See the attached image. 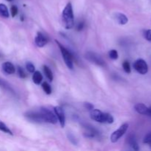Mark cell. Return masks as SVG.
<instances>
[{
	"mask_svg": "<svg viewBox=\"0 0 151 151\" xmlns=\"http://www.w3.org/2000/svg\"><path fill=\"white\" fill-rule=\"evenodd\" d=\"M62 22H63V24L65 29H72L74 27L75 21H74L73 9H72V5L70 2L67 3L66 7L63 10V12H62Z\"/></svg>",
	"mask_w": 151,
	"mask_h": 151,
	"instance_id": "obj_1",
	"label": "cell"
},
{
	"mask_svg": "<svg viewBox=\"0 0 151 151\" xmlns=\"http://www.w3.org/2000/svg\"><path fill=\"white\" fill-rule=\"evenodd\" d=\"M90 116L93 120L98 122L100 123H108L111 124L114 122V117L108 113H103L99 109L91 110Z\"/></svg>",
	"mask_w": 151,
	"mask_h": 151,
	"instance_id": "obj_2",
	"label": "cell"
},
{
	"mask_svg": "<svg viewBox=\"0 0 151 151\" xmlns=\"http://www.w3.org/2000/svg\"><path fill=\"white\" fill-rule=\"evenodd\" d=\"M55 43L58 44L59 49H60L62 57H63V60H64L67 67L69 69H73V55H72V54L57 40H55Z\"/></svg>",
	"mask_w": 151,
	"mask_h": 151,
	"instance_id": "obj_3",
	"label": "cell"
},
{
	"mask_svg": "<svg viewBox=\"0 0 151 151\" xmlns=\"http://www.w3.org/2000/svg\"><path fill=\"white\" fill-rule=\"evenodd\" d=\"M40 113L42 116L43 122L47 123L56 124L58 122V118L55 114L52 113L50 110L45 107H41L40 109Z\"/></svg>",
	"mask_w": 151,
	"mask_h": 151,
	"instance_id": "obj_4",
	"label": "cell"
},
{
	"mask_svg": "<svg viewBox=\"0 0 151 151\" xmlns=\"http://www.w3.org/2000/svg\"><path fill=\"white\" fill-rule=\"evenodd\" d=\"M86 59L90 61L91 63H94V64L97 65V66H105V61L100 55L98 54L93 52H87L85 55Z\"/></svg>",
	"mask_w": 151,
	"mask_h": 151,
	"instance_id": "obj_5",
	"label": "cell"
},
{
	"mask_svg": "<svg viewBox=\"0 0 151 151\" xmlns=\"http://www.w3.org/2000/svg\"><path fill=\"white\" fill-rule=\"evenodd\" d=\"M128 123H124L118 128L116 131H115L114 132H113V134H111L110 137V139L111 141V142L115 143L125 134V132L127 131L128 128Z\"/></svg>",
	"mask_w": 151,
	"mask_h": 151,
	"instance_id": "obj_6",
	"label": "cell"
},
{
	"mask_svg": "<svg viewBox=\"0 0 151 151\" xmlns=\"http://www.w3.org/2000/svg\"><path fill=\"white\" fill-rule=\"evenodd\" d=\"M134 68L138 73L141 75H145L148 72V66L143 59H138L134 63Z\"/></svg>",
	"mask_w": 151,
	"mask_h": 151,
	"instance_id": "obj_7",
	"label": "cell"
},
{
	"mask_svg": "<svg viewBox=\"0 0 151 151\" xmlns=\"http://www.w3.org/2000/svg\"><path fill=\"white\" fill-rule=\"evenodd\" d=\"M25 117L29 121L36 123H41L43 122L42 116L41 113L38 111H28L25 114Z\"/></svg>",
	"mask_w": 151,
	"mask_h": 151,
	"instance_id": "obj_8",
	"label": "cell"
},
{
	"mask_svg": "<svg viewBox=\"0 0 151 151\" xmlns=\"http://www.w3.org/2000/svg\"><path fill=\"white\" fill-rule=\"evenodd\" d=\"M54 111L56 116L60 122L61 128H64L65 123H66V118H65V114L63 109L60 106H55L54 108Z\"/></svg>",
	"mask_w": 151,
	"mask_h": 151,
	"instance_id": "obj_9",
	"label": "cell"
},
{
	"mask_svg": "<svg viewBox=\"0 0 151 151\" xmlns=\"http://www.w3.org/2000/svg\"><path fill=\"white\" fill-rule=\"evenodd\" d=\"M47 42H48V39L47 38V37H46L43 33L38 32L35 38V44H36L37 47H44V46L47 44Z\"/></svg>",
	"mask_w": 151,
	"mask_h": 151,
	"instance_id": "obj_10",
	"label": "cell"
},
{
	"mask_svg": "<svg viewBox=\"0 0 151 151\" xmlns=\"http://www.w3.org/2000/svg\"><path fill=\"white\" fill-rule=\"evenodd\" d=\"M2 69L5 73L8 74V75H12L14 74L16 72V68H15L14 65L10 62H4L2 64Z\"/></svg>",
	"mask_w": 151,
	"mask_h": 151,
	"instance_id": "obj_11",
	"label": "cell"
},
{
	"mask_svg": "<svg viewBox=\"0 0 151 151\" xmlns=\"http://www.w3.org/2000/svg\"><path fill=\"white\" fill-rule=\"evenodd\" d=\"M85 128L86 130V132L84 133V136L86 137H87V138H94L96 136H97L99 134L98 131L95 128H94V127L86 125Z\"/></svg>",
	"mask_w": 151,
	"mask_h": 151,
	"instance_id": "obj_12",
	"label": "cell"
},
{
	"mask_svg": "<svg viewBox=\"0 0 151 151\" xmlns=\"http://www.w3.org/2000/svg\"><path fill=\"white\" fill-rule=\"evenodd\" d=\"M134 109L137 113L142 115H147L148 111V107L145 106L143 103H137L134 106Z\"/></svg>",
	"mask_w": 151,
	"mask_h": 151,
	"instance_id": "obj_13",
	"label": "cell"
},
{
	"mask_svg": "<svg viewBox=\"0 0 151 151\" xmlns=\"http://www.w3.org/2000/svg\"><path fill=\"white\" fill-rule=\"evenodd\" d=\"M128 143L130 147L134 150H139V145L137 143V139L134 135H131L128 137Z\"/></svg>",
	"mask_w": 151,
	"mask_h": 151,
	"instance_id": "obj_14",
	"label": "cell"
},
{
	"mask_svg": "<svg viewBox=\"0 0 151 151\" xmlns=\"http://www.w3.org/2000/svg\"><path fill=\"white\" fill-rule=\"evenodd\" d=\"M115 18H116V20L119 24H126L128 22V19L127 18V16H125V14L123 13H117L115 16Z\"/></svg>",
	"mask_w": 151,
	"mask_h": 151,
	"instance_id": "obj_15",
	"label": "cell"
},
{
	"mask_svg": "<svg viewBox=\"0 0 151 151\" xmlns=\"http://www.w3.org/2000/svg\"><path fill=\"white\" fill-rule=\"evenodd\" d=\"M43 80V76L39 71H35L32 75V81L36 85H39Z\"/></svg>",
	"mask_w": 151,
	"mask_h": 151,
	"instance_id": "obj_16",
	"label": "cell"
},
{
	"mask_svg": "<svg viewBox=\"0 0 151 151\" xmlns=\"http://www.w3.org/2000/svg\"><path fill=\"white\" fill-rule=\"evenodd\" d=\"M9 12L7 6L4 4H0V16L3 18L9 17Z\"/></svg>",
	"mask_w": 151,
	"mask_h": 151,
	"instance_id": "obj_17",
	"label": "cell"
},
{
	"mask_svg": "<svg viewBox=\"0 0 151 151\" xmlns=\"http://www.w3.org/2000/svg\"><path fill=\"white\" fill-rule=\"evenodd\" d=\"M43 68H44V74H45L46 77H47V78L50 81V82H52V81H53V75L52 71L50 70V69L48 67V66H45V65H44Z\"/></svg>",
	"mask_w": 151,
	"mask_h": 151,
	"instance_id": "obj_18",
	"label": "cell"
},
{
	"mask_svg": "<svg viewBox=\"0 0 151 151\" xmlns=\"http://www.w3.org/2000/svg\"><path fill=\"white\" fill-rule=\"evenodd\" d=\"M0 131H1L2 132L5 133V134H10V135H13V133H12V131H10V130L9 129L8 127H7V125L4 123V122H1V120H0Z\"/></svg>",
	"mask_w": 151,
	"mask_h": 151,
	"instance_id": "obj_19",
	"label": "cell"
},
{
	"mask_svg": "<svg viewBox=\"0 0 151 151\" xmlns=\"http://www.w3.org/2000/svg\"><path fill=\"white\" fill-rule=\"evenodd\" d=\"M42 88L43 90L44 91V92L47 94H50L52 93V88L50 86V84L47 82H44L42 83Z\"/></svg>",
	"mask_w": 151,
	"mask_h": 151,
	"instance_id": "obj_20",
	"label": "cell"
},
{
	"mask_svg": "<svg viewBox=\"0 0 151 151\" xmlns=\"http://www.w3.org/2000/svg\"><path fill=\"white\" fill-rule=\"evenodd\" d=\"M0 86H2L3 88H6L7 90H9V91H13V90L12 89L11 86H10L9 85V84L7 83L4 80H3L2 78H0Z\"/></svg>",
	"mask_w": 151,
	"mask_h": 151,
	"instance_id": "obj_21",
	"label": "cell"
},
{
	"mask_svg": "<svg viewBox=\"0 0 151 151\" xmlns=\"http://www.w3.org/2000/svg\"><path fill=\"white\" fill-rule=\"evenodd\" d=\"M122 67H123L124 71H125L126 73H128V74L131 73V65H130L129 62L127 61V60L124 61L123 63H122Z\"/></svg>",
	"mask_w": 151,
	"mask_h": 151,
	"instance_id": "obj_22",
	"label": "cell"
},
{
	"mask_svg": "<svg viewBox=\"0 0 151 151\" xmlns=\"http://www.w3.org/2000/svg\"><path fill=\"white\" fill-rule=\"evenodd\" d=\"M109 55L110 58L112 59V60H116L118 58V57H119V55H118L117 51L116 50H110Z\"/></svg>",
	"mask_w": 151,
	"mask_h": 151,
	"instance_id": "obj_23",
	"label": "cell"
},
{
	"mask_svg": "<svg viewBox=\"0 0 151 151\" xmlns=\"http://www.w3.org/2000/svg\"><path fill=\"white\" fill-rule=\"evenodd\" d=\"M26 69H27L28 72H30V73H33L35 71V66H34L31 62H27V63H26Z\"/></svg>",
	"mask_w": 151,
	"mask_h": 151,
	"instance_id": "obj_24",
	"label": "cell"
},
{
	"mask_svg": "<svg viewBox=\"0 0 151 151\" xmlns=\"http://www.w3.org/2000/svg\"><path fill=\"white\" fill-rule=\"evenodd\" d=\"M17 72H18V75H19V76L21 78H25L27 77L26 73H25L24 69H22L21 66H18L17 67Z\"/></svg>",
	"mask_w": 151,
	"mask_h": 151,
	"instance_id": "obj_25",
	"label": "cell"
},
{
	"mask_svg": "<svg viewBox=\"0 0 151 151\" xmlns=\"http://www.w3.org/2000/svg\"><path fill=\"white\" fill-rule=\"evenodd\" d=\"M143 142H144L145 144H147V145L151 144V132L148 133V134L145 137L144 140H143Z\"/></svg>",
	"mask_w": 151,
	"mask_h": 151,
	"instance_id": "obj_26",
	"label": "cell"
},
{
	"mask_svg": "<svg viewBox=\"0 0 151 151\" xmlns=\"http://www.w3.org/2000/svg\"><path fill=\"white\" fill-rule=\"evenodd\" d=\"M10 13H11V16L13 17H15L18 13V7L16 5L12 6L11 8H10Z\"/></svg>",
	"mask_w": 151,
	"mask_h": 151,
	"instance_id": "obj_27",
	"label": "cell"
},
{
	"mask_svg": "<svg viewBox=\"0 0 151 151\" xmlns=\"http://www.w3.org/2000/svg\"><path fill=\"white\" fill-rule=\"evenodd\" d=\"M145 38L147 41H151V29H147L145 32L144 33Z\"/></svg>",
	"mask_w": 151,
	"mask_h": 151,
	"instance_id": "obj_28",
	"label": "cell"
},
{
	"mask_svg": "<svg viewBox=\"0 0 151 151\" xmlns=\"http://www.w3.org/2000/svg\"><path fill=\"white\" fill-rule=\"evenodd\" d=\"M84 106H85V108L87 109V110H89V111L92 110V109H94V106H93V104H91V103H88V102L84 103Z\"/></svg>",
	"mask_w": 151,
	"mask_h": 151,
	"instance_id": "obj_29",
	"label": "cell"
},
{
	"mask_svg": "<svg viewBox=\"0 0 151 151\" xmlns=\"http://www.w3.org/2000/svg\"><path fill=\"white\" fill-rule=\"evenodd\" d=\"M83 27H84V22H81L79 24H78V26H77V30L78 31L82 30Z\"/></svg>",
	"mask_w": 151,
	"mask_h": 151,
	"instance_id": "obj_30",
	"label": "cell"
},
{
	"mask_svg": "<svg viewBox=\"0 0 151 151\" xmlns=\"http://www.w3.org/2000/svg\"><path fill=\"white\" fill-rule=\"evenodd\" d=\"M6 1H13V0H6Z\"/></svg>",
	"mask_w": 151,
	"mask_h": 151,
	"instance_id": "obj_31",
	"label": "cell"
},
{
	"mask_svg": "<svg viewBox=\"0 0 151 151\" xmlns=\"http://www.w3.org/2000/svg\"><path fill=\"white\" fill-rule=\"evenodd\" d=\"M149 146H150V149H151V144H150V145H148Z\"/></svg>",
	"mask_w": 151,
	"mask_h": 151,
	"instance_id": "obj_32",
	"label": "cell"
},
{
	"mask_svg": "<svg viewBox=\"0 0 151 151\" xmlns=\"http://www.w3.org/2000/svg\"><path fill=\"white\" fill-rule=\"evenodd\" d=\"M1 53H0V57H1Z\"/></svg>",
	"mask_w": 151,
	"mask_h": 151,
	"instance_id": "obj_33",
	"label": "cell"
}]
</instances>
